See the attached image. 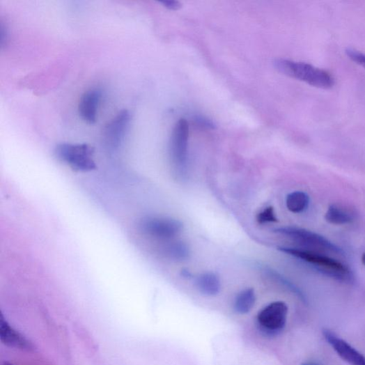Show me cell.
<instances>
[{"instance_id":"cell-8","label":"cell","mask_w":365,"mask_h":365,"mask_svg":"<svg viewBox=\"0 0 365 365\" xmlns=\"http://www.w3.org/2000/svg\"><path fill=\"white\" fill-rule=\"evenodd\" d=\"M323 334L327 342L343 360L351 365H365V357L336 333L324 329Z\"/></svg>"},{"instance_id":"cell-9","label":"cell","mask_w":365,"mask_h":365,"mask_svg":"<svg viewBox=\"0 0 365 365\" xmlns=\"http://www.w3.org/2000/svg\"><path fill=\"white\" fill-rule=\"evenodd\" d=\"M101 97V90L95 88L86 91L80 99L79 113L81 118L88 125L96 123Z\"/></svg>"},{"instance_id":"cell-15","label":"cell","mask_w":365,"mask_h":365,"mask_svg":"<svg viewBox=\"0 0 365 365\" xmlns=\"http://www.w3.org/2000/svg\"><path fill=\"white\" fill-rule=\"evenodd\" d=\"M309 201V196L307 194L302 192H294L288 195L286 206L294 214H300L308 208Z\"/></svg>"},{"instance_id":"cell-13","label":"cell","mask_w":365,"mask_h":365,"mask_svg":"<svg viewBox=\"0 0 365 365\" xmlns=\"http://www.w3.org/2000/svg\"><path fill=\"white\" fill-rule=\"evenodd\" d=\"M195 285L202 295L208 297L217 295L222 288L220 279L214 272L201 274L196 279Z\"/></svg>"},{"instance_id":"cell-21","label":"cell","mask_w":365,"mask_h":365,"mask_svg":"<svg viewBox=\"0 0 365 365\" xmlns=\"http://www.w3.org/2000/svg\"><path fill=\"white\" fill-rule=\"evenodd\" d=\"M301 365H318V364L313 363V362H306V363H302Z\"/></svg>"},{"instance_id":"cell-7","label":"cell","mask_w":365,"mask_h":365,"mask_svg":"<svg viewBox=\"0 0 365 365\" xmlns=\"http://www.w3.org/2000/svg\"><path fill=\"white\" fill-rule=\"evenodd\" d=\"M139 228L144 234L157 239H170L177 235L184 228L178 220L162 218L146 217L139 222Z\"/></svg>"},{"instance_id":"cell-14","label":"cell","mask_w":365,"mask_h":365,"mask_svg":"<svg viewBox=\"0 0 365 365\" xmlns=\"http://www.w3.org/2000/svg\"><path fill=\"white\" fill-rule=\"evenodd\" d=\"M256 296L253 288L242 290L236 296L233 309L239 315H247L251 312L255 306Z\"/></svg>"},{"instance_id":"cell-20","label":"cell","mask_w":365,"mask_h":365,"mask_svg":"<svg viewBox=\"0 0 365 365\" xmlns=\"http://www.w3.org/2000/svg\"><path fill=\"white\" fill-rule=\"evenodd\" d=\"M162 5L166 8L171 10H178L182 7V4L178 1H173V0H166V1L161 2Z\"/></svg>"},{"instance_id":"cell-5","label":"cell","mask_w":365,"mask_h":365,"mask_svg":"<svg viewBox=\"0 0 365 365\" xmlns=\"http://www.w3.org/2000/svg\"><path fill=\"white\" fill-rule=\"evenodd\" d=\"M288 315V307L285 302H272L258 313V328L265 336H278L286 327Z\"/></svg>"},{"instance_id":"cell-22","label":"cell","mask_w":365,"mask_h":365,"mask_svg":"<svg viewBox=\"0 0 365 365\" xmlns=\"http://www.w3.org/2000/svg\"><path fill=\"white\" fill-rule=\"evenodd\" d=\"M362 262L365 265V253L362 255Z\"/></svg>"},{"instance_id":"cell-17","label":"cell","mask_w":365,"mask_h":365,"mask_svg":"<svg viewBox=\"0 0 365 365\" xmlns=\"http://www.w3.org/2000/svg\"><path fill=\"white\" fill-rule=\"evenodd\" d=\"M256 219L260 224L275 223L278 222L275 210H274L272 206L267 207L263 211L260 212L256 217Z\"/></svg>"},{"instance_id":"cell-6","label":"cell","mask_w":365,"mask_h":365,"mask_svg":"<svg viewBox=\"0 0 365 365\" xmlns=\"http://www.w3.org/2000/svg\"><path fill=\"white\" fill-rule=\"evenodd\" d=\"M189 125L185 119H180L173 130L171 158L176 170L185 173L187 162Z\"/></svg>"},{"instance_id":"cell-23","label":"cell","mask_w":365,"mask_h":365,"mask_svg":"<svg viewBox=\"0 0 365 365\" xmlns=\"http://www.w3.org/2000/svg\"><path fill=\"white\" fill-rule=\"evenodd\" d=\"M4 365H13V364H10V363H8V362H6V363H5Z\"/></svg>"},{"instance_id":"cell-12","label":"cell","mask_w":365,"mask_h":365,"mask_svg":"<svg viewBox=\"0 0 365 365\" xmlns=\"http://www.w3.org/2000/svg\"><path fill=\"white\" fill-rule=\"evenodd\" d=\"M357 217V212L353 208L339 203L331 204L325 217L327 222L337 226L352 224Z\"/></svg>"},{"instance_id":"cell-16","label":"cell","mask_w":365,"mask_h":365,"mask_svg":"<svg viewBox=\"0 0 365 365\" xmlns=\"http://www.w3.org/2000/svg\"><path fill=\"white\" fill-rule=\"evenodd\" d=\"M166 254L176 261H185L189 257L190 250L184 242H174L165 248Z\"/></svg>"},{"instance_id":"cell-2","label":"cell","mask_w":365,"mask_h":365,"mask_svg":"<svg viewBox=\"0 0 365 365\" xmlns=\"http://www.w3.org/2000/svg\"><path fill=\"white\" fill-rule=\"evenodd\" d=\"M275 66L281 73L313 86L328 89L334 84V79L329 73L310 64L278 59Z\"/></svg>"},{"instance_id":"cell-18","label":"cell","mask_w":365,"mask_h":365,"mask_svg":"<svg viewBox=\"0 0 365 365\" xmlns=\"http://www.w3.org/2000/svg\"><path fill=\"white\" fill-rule=\"evenodd\" d=\"M265 271L268 273V275L270 278L277 280L281 284H282L288 289H289L290 291L297 295L299 297L303 299V295H302L300 291L295 286L288 282L286 279H285L284 277L279 275V274L277 272L272 270L270 269H266Z\"/></svg>"},{"instance_id":"cell-4","label":"cell","mask_w":365,"mask_h":365,"mask_svg":"<svg viewBox=\"0 0 365 365\" xmlns=\"http://www.w3.org/2000/svg\"><path fill=\"white\" fill-rule=\"evenodd\" d=\"M274 231L291 239L301 247L302 249L323 254H342L340 248L323 236L313 231L296 227H284Z\"/></svg>"},{"instance_id":"cell-11","label":"cell","mask_w":365,"mask_h":365,"mask_svg":"<svg viewBox=\"0 0 365 365\" xmlns=\"http://www.w3.org/2000/svg\"><path fill=\"white\" fill-rule=\"evenodd\" d=\"M0 339L6 345L23 350H31L33 345L13 327L2 316L0 318Z\"/></svg>"},{"instance_id":"cell-3","label":"cell","mask_w":365,"mask_h":365,"mask_svg":"<svg viewBox=\"0 0 365 365\" xmlns=\"http://www.w3.org/2000/svg\"><path fill=\"white\" fill-rule=\"evenodd\" d=\"M54 153L58 160L75 171L89 172L97 169L93 160L95 149L86 143H59Z\"/></svg>"},{"instance_id":"cell-1","label":"cell","mask_w":365,"mask_h":365,"mask_svg":"<svg viewBox=\"0 0 365 365\" xmlns=\"http://www.w3.org/2000/svg\"><path fill=\"white\" fill-rule=\"evenodd\" d=\"M279 250L309 263L330 278L345 283L353 281L352 271L347 265L326 255L297 248L279 247Z\"/></svg>"},{"instance_id":"cell-19","label":"cell","mask_w":365,"mask_h":365,"mask_svg":"<svg viewBox=\"0 0 365 365\" xmlns=\"http://www.w3.org/2000/svg\"><path fill=\"white\" fill-rule=\"evenodd\" d=\"M345 52L353 62L365 68V54L351 48L347 49Z\"/></svg>"},{"instance_id":"cell-10","label":"cell","mask_w":365,"mask_h":365,"mask_svg":"<svg viewBox=\"0 0 365 365\" xmlns=\"http://www.w3.org/2000/svg\"><path fill=\"white\" fill-rule=\"evenodd\" d=\"M130 121V114L128 111H121L107 126L104 137L107 143L111 147H118L123 140Z\"/></svg>"}]
</instances>
